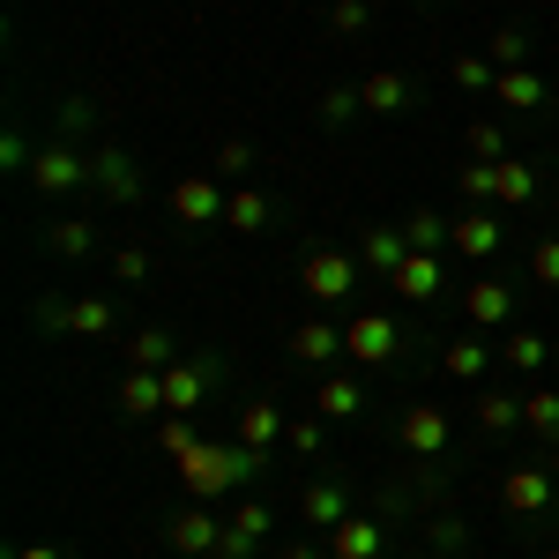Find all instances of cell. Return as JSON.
Wrapping results in <instances>:
<instances>
[{
  "label": "cell",
  "mask_w": 559,
  "mask_h": 559,
  "mask_svg": "<svg viewBox=\"0 0 559 559\" xmlns=\"http://www.w3.org/2000/svg\"><path fill=\"white\" fill-rule=\"evenodd\" d=\"M261 463H269V455L247 448V440H231V448H224V440H194V448L179 455V485H187L194 500H216V492H231V485H254Z\"/></svg>",
  "instance_id": "cell-1"
},
{
  "label": "cell",
  "mask_w": 559,
  "mask_h": 559,
  "mask_svg": "<svg viewBox=\"0 0 559 559\" xmlns=\"http://www.w3.org/2000/svg\"><path fill=\"white\" fill-rule=\"evenodd\" d=\"M358 269H366V261L344 254V247H313V254L299 261V284H306L313 306H344L350 292H358Z\"/></svg>",
  "instance_id": "cell-2"
},
{
  "label": "cell",
  "mask_w": 559,
  "mask_h": 559,
  "mask_svg": "<svg viewBox=\"0 0 559 559\" xmlns=\"http://www.w3.org/2000/svg\"><path fill=\"white\" fill-rule=\"evenodd\" d=\"M216 381H224V358H216V350H202V358H173V366H165V411H202Z\"/></svg>",
  "instance_id": "cell-3"
},
{
  "label": "cell",
  "mask_w": 559,
  "mask_h": 559,
  "mask_svg": "<svg viewBox=\"0 0 559 559\" xmlns=\"http://www.w3.org/2000/svg\"><path fill=\"white\" fill-rule=\"evenodd\" d=\"M500 500H508V515L545 522V515L559 508V477H552V471H537V463H522V471L500 477Z\"/></svg>",
  "instance_id": "cell-4"
},
{
  "label": "cell",
  "mask_w": 559,
  "mask_h": 559,
  "mask_svg": "<svg viewBox=\"0 0 559 559\" xmlns=\"http://www.w3.org/2000/svg\"><path fill=\"white\" fill-rule=\"evenodd\" d=\"M395 440H403L411 455L440 463V455H448V440H455V426H448V411H440V403H411V411L395 418Z\"/></svg>",
  "instance_id": "cell-5"
},
{
  "label": "cell",
  "mask_w": 559,
  "mask_h": 559,
  "mask_svg": "<svg viewBox=\"0 0 559 559\" xmlns=\"http://www.w3.org/2000/svg\"><path fill=\"white\" fill-rule=\"evenodd\" d=\"M224 210H231V194H224V179L216 173H194L173 187V216L179 224H224Z\"/></svg>",
  "instance_id": "cell-6"
},
{
  "label": "cell",
  "mask_w": 559,
  "mask_h": 559,
  "mask_svg": "<svg viewBox=\"0 0 559 559\" xmlns=\"http://www.w3.org/2000/svg\"><path fill=\"white\" fill-rule=\"evenodd\" d=\"M31 187L38 194H68V187H90V157H75L68 142H45L31 157Z\"/></svg>",
  "instance_id": "cell-7"
},
{
  "label": "cell",
  "mask_w": 559,
  "mask_h": 559,
  "mask_svg": "<svg viewBox=\"0 0 559 559\" xmlns=\"http://www.w3.org/2000/svg\"><path fill=\"white\" fill-rule=\"evenodd\" d=\"M463 313H471L477 329H508L515 321V276H477V284H463Z\"/></svg>",
  "instance_id": "cell-8"
},
{
  "label": "cell",
  "mask_w": 559,
  "mask_h": 559,
  "mask_svg": "<svg viewBox=\"0 0 559 559\" xmlns=\"http://www.w3.org/2000/svg\"><path fill=\"white\" fill-rule=\"evenodd\" d=\"M395 344H403V336H395V321H388V313H358V321L344 329V358H358V366H388Z\"/></svg>",
  "instance_id": "cell-9"
},
{
  "label": "cell",
  "mask_w": 559,
  "mask_h": 559,
  "mask_svg": "<svg viewBox=\"0 0 559 559\" xmlns=\"http://www.w3.org/2000/svg\"><path fill=\"white\" fill-rule=\"evenodd\" d=\"M90 187H97L105 202H134V194H142V173H134L128 150H97V157H90Z\"/></svg>",
  "instance_id": "cell-10"
},
{
  "label": "cell",
  "mask_w": 559,
  "mask_h": 559,
  "mask_svg": "<svg viewBox=\"0 0 559 559\" xmlns=\"http://www.w3.org/2000/svg\"><path fill=\"white\" fill-rule=\"evenodd\" d=\"M216 537H224V522L210 515V508H179L173 522H165V545H173V552H216Z\"/></svg>",
  "instance_id": "cell-11"
},
{
  "label": "cell",
  "mask_w": 559,
  "mask_h": 559,
  "mask_svg": "<svg viewBox=\"0 0 559 559\" xmlns=\"http://www.w3.org/2000/svg\"><path fill=\"white\" fill-rule=\"evenodd\" d=\"M284 344H292L299 366H329V358H344V329H336V321H299Z\"/></svg>",
  "instance_id": "cell-12"
},
{
  "label": "cell",
  "mask_w": 559,
  "mask_h": 559,
  "mask_svg": "<svg viewBox=\"0 0 559 559\" xmlns=\"http://www.w3.org/2000/svg\"><path fill=\"white\" fill-rule=\"evenodd\" d=\"M492 202H500V210H530V202H537V165L500 157V165H492Z\"/></svg>",
  "instance_id": "cell-13"
},
{
  "label": "cell",
  "mask_w": 559,
  "mask_h": 559,
  "mask_svg": "<svg viewBox=\"0 0 559 559\" xmlns=\"http://www.w3.org/2000/svg\"><path fill=\"white\" fill-rule=\"evenodd\" d=\"M403 254H411V239H403L395 224H366V231H358V261H366L373 276H395V261H403Z\"/></svg>",
  "instance_id": "cell-14"
},
{
  "label": "cell",
  "mask_w": 559,
  "mask_h": 559,
  "mask_svg": "<svg viewBox=\"0 0 559 559\" xmlns=\"http://www.w3.org/2000/svg\"><path fill=\"white\" fill-rule=\"evenodd\" d=\"M388 284H395L403 299H440V284H448V276H440V254H403Z\"/></svg>",
  "instance_id": "cell-15"
},
{
  "label": "cell",
  "mask_w": 559,
  "mask_h": 559,
  "mask_svg": "<svg viewBox=\"0 0 559 559\" xmlns=\"http://www.w3.org/2000/svg\"><path fill=\"white\" fill-rule=\"evenodd\" d=\"M299 515H306V522H321V530H336V522H350L344 485H336V477H313V485L299 492Z\"/></svg>",
  "instance_id": "cell-16"
},
{
  "label": "cell",
  "mask_w": 559,
  "mask_h": 559,
  "mask_svg": "<svg viewBox=\"0 0 559 559\" xmlns=\"http://www.w3.org/2000/svg\"><path fill=\"white\" fill-rule=\"evenodd\" d=\"M500 247V210H471V216H455V254L463 261H485Z\"/></svg>",
  "instance_id": "cell-17"
},
{
  "label": "cell",
  "mask_w": 559,
  "mask_h": 559,
  "mask_svg": "<svg viewBox=\"0 0 559 559\" xmlns=\"http://www.w3.org/2000/svg\"><path fill=\"white\" fill-rule=\"evenodd\" d=\"M492 105H508V112H537V105H545V75H530V68H500Z\"/></svg>",
  "instance_id": "cell-18"
},
{
  "label": "cell",
  "mask_w": 559,
  "mask_h": 559,
  "mask_svg": "<svg viewBox=\"0 0 559 559\" xmlns=\"http://www.w3.org/2000/svg\"><path fill=\"white\" fill-rule=\"evenodd\" d=\"M381 552H388V530H381V522H366V515L336 522V559H381Z\"/></svg>",
  "instance_id": "cell-19"
},
{
  "label": "cell",
  "mask_w": 559,
  "mask_h": 559,
  "mask_svg": "<svg viewBox=\"0 0 559 559\" xmlns=\"http://www.w3.org/2000/svg\"><path fill=\"white\" fill-rule=\"evenodd\" d=\"M120 411H128V418L165 411V373H142V366H128V381H120Z\"/></svg>",
  "instance_id": "cell-20"
},
{
  "label": "cell",
  "mask_w": 559,
  "mask_h": 559,
  "mask_svg": "<svg viewBox=\"0 0 559 559\" xmlns=\"http://www.w3.org/2000/svg\"><path fill=\"white\" fill-rule=\"evenodd\" d=\"M477 426L492 432V440H500V432H522V395H508V388H485V395H477Z\"/></svg>",
  "instance_id": "cell-21"
},
{
  "label": "cell",
  "mask_w": 559,
  "mask_h": 559,
  "mask_svg": "<svg viewBox=\"0 0 559 559\" xmlns=\"http://www.w3.org/2000/svg\"><path fill=\"white\" fill-rule=\"evenodd\" d=\"M313 411H321V418H358V411H366V388L350 381V373H336V381L313 388Z\"/></svg>",
  "instance_id": "cell-22"
},
{
  "label": "cell",
  "mask_w": 559,
  "mask_h": 559,
  "mask_svg": "<svg viewBox=\"0 0 559 559\" xmlns=\"http://www.w3.org/2000/svg\"><path fill=\"white\" fill-rule=\"evenodd\" d=\"M276 432H292L276 403H239V440H247V448H261V455H269V440H276Z\"/></svg>",
  "instance_id": "cell-23"
},
{
  "label": "cell",
  "mask_w": 559,
  "mask_h": 559,
  "mask_svg": "<svg viewBox=\"0 0 559 559\" xmlns=\"http://www.w3.org/2000/svg\"><path fill=\"white\" fill-rule=\"evenodd\" d=\"M97 247V231H90V216H60V224H45V254H60V261H75Z\"/></svg>",
  "instance_id": "cell-24"
},
{
  "label": "cell",
  "mask_w": 559,
  "mask_h": 559,
  "mask_svg": "<svg viewBox=\"0 0 559 559\" xmlns=\"http://www.w3.org/2000/svg\"><path fill=\"white\" fill-rule=\"evenodd\" d=\"M545 358H552V350H545L537 329H508V336H500V366H515V373H537Z\"/></svg>",
  "instance_id": "cell-25"
},
{
  "label": "cell",
  "mask_w": 559,
  "mask_h": 559,
  "mask_svg": "<svg viewBox=\"0 0 559 559\" xmlns=\"http://www.w3.org/2000/svg\"><path fill=\"white\" fill-rule=\"evenodd\" d=\"M358 97H366V112H403V105H411V83H403L395 68H381V75L358 83Z\"/></svg>",
  "instance_id": "cell-26"
},
{
  "label": "cell",
  "mask_w": 559,
  "mask_h": 559,
  "mask_svg": "<svg viewBox=\"0 0 559 559\" xmlns=\"http://www.w3.org/2000/svg\"><path fill=\"white\" fill-rule=\"evenodd\" d=\"M173 358H179V344L165 336V329H142V336L128 344V366H142V373H165Z\"/></svg>",
  "instance_id": "cell-27"
},
{
  "label": "cell",
  "mask_w": 559,
  "mask_h": 559,
  "mask_svg": "<svg viewBox=\"0 0 559 559\" xmlns=\"http://www.w3.org/2000/svg\"><path fill=\"white\" fill-rule=\"evenodd\" d=\"M522 432H537V440H559V388H537V395H522Z\"/></svg>",
  "instance_id": "cell-28"
},
{
  "label": "cell",
  "mask_w": 559,
  "mask_h": 559,
  "mask_svg": "<svg viewBox=\"0 0 559 559\" xmlns=\"http://www.w3.org/2000/svg\"><path fill=\"white\" fill-rule=\"evenodd\" d=\"M403 239H411V254H440V247H455V224L448 216H411Z\"/></svg>",
  "instance_id": "cell-29"
},
{
  "label": "cell",
  "mask_w": 559,
  "mask_h": 559,
  "mask_svg": "<svg viewBox=\"0 0 559 559\" xmlns=\"http://www.w3.org/2000/svg\"><path fill=\"white\" fill-rule=\"evenodd\" d=\"M68 329H75V336H112V299H75Z\"/></svg>",
  "instance_id": "cell-30"
},
{
  "label": "cell",
  "mask_w": 559,
  "mask_h": 559,
  "mask_svg": "<svg viewBox=\"0 0 559 559\" xmlns=\"http://www.w3.org/2000/svg\"><path fill=\"white\" fill-rule=\"evenodd\" d=\"M440 366H448L455 381H477V373L492 366V350H485V344H448V350H440Z\"/></svg>",
  "instance_id": "cell-31"
},
{
  "label": "cell",
  "mask_w": 559,
  "mask_h": 559,
  "mask_svg": "<svg viewBox=\"0 0 559 559\" xmlns=\"http://www.w3.org/2000/svg\"><path fill=\"white\" fill-rule=\"evenodd\" d=\"M224 224H231V231H269V194H231Z\"/></svg>",
  "instance_id": "cell-32"
},
{
  "label": "cell",
  "mask_w": 559,
  "mask_h": 559,
  "mask_svg": "<svg viewBox=\"0 0 559 559\" xmlns=\"http://www.w3.org/2000/svg\"><path fill=\"white\" fill-rule=\"evenodd\" d=\"M530 284H545V292H559V231H545V239L530 247Z\"/></svg>",
  "instance_id": "cell-33"
},
{
  "label": "cell",
  "mask_w": 559,
  "mask_h": 559,
  "mask_svg": "<svg viewBox=\"0 0 559 559\" xmlns=\"http://www.w3.org/2000/svg\"><path fill=\"white\" fill-rule=\"evenodd\" d=\"M522 52H530V38H522L515 23H508V31H492V38H485V60H492V68H515Z\"/></svg>",
  "instance_id": "cell-34"
},
{
  "label": "cell",
  "mask_w": 559,
  "mask_h": 559,
  "mask_svg": "<svg viewBox=\"0 0 559 559\" xmlns=\"http://www.w3.org/2000/svg\"><path fill=\"white\" fill-rule=\"evenodd\" d=\"M350 112H366V97H358V90H350V83H336V90H329V97H321V120H329V128H344Z\"/></svg>",
  "instance_id": "cell-35"
},
{
  "label": "cell",
  "mask_w": 559,
  "mask_h": 559,
  "mask_svg": "<svg viewBox=\"0 0 559 559\" xmlns=\"http://www.w3.org/2000/svg\"><path fill=\"white\" fill-rule=\"evenodd\" d=\"M471 157H477V165H500V157H508V134L492 128V120H477V128H471Z\"/></svg>",
  "instance_id": "cell-36"
},
{
  "label": "cell",
  "mask_w": 559,
  "mask_h": 559,
  "mask_svg": "<svg viewBox=\"0 0 559 559\" xmlns=\"http://www.w3.org/2000/svg\"><path fill=\"white\" fill-rule=\"evenodd\" d=\"M455 83H463V90H492V83H500V68H492L485 52H463V60H455Z\"/></svg>",
  "instance_id": "cell-37"
},
{
  "label": "cell",
  "mask_w": 559,
  "mask_h": 559,
  "mask_svg": "<svg viewBox=\"0 0 559 559\" xmlns=\"http://www.w3.org/2000/svg\"><path fill=\"white\" fill-rule=\"evenodd\" d=\"M269 522H276V515H269L261 500H247V508L231 515V530H239V537H254V545H261V537H269Z\"/></svg>",
  "instance_id": "cell-38"
},
{
  "label": "cell",
  "mask_w": 559,
  "mask_h": 559,
  "mask_svg": "<svg viewBox=\"0 0 559 559\" xmlns=\"http://www.w3.org/2000/svg\"><path fill=\"white\" fill-rule=\"evenodd\" d=\"M112 276H120V284H142V276H150V254H142V247H120V254H112Z\"/></svg>",
  "instance_id": "cell-39"
},
{
  "label": "cell",
  "mask_w": 559,
  "mask_h": 559,
  "mask_svg": "<svg viewBox=\"0 0 559 559\" xmlns=\"http://www.w3.org/2000/svg\"><path fill=\"white\" fill-rule=\"evenodd\" d=\"M247 165H254V150H247V142H224V150H216V179H239Z\"/></svg>",
  "instance_id": "cell-40"
},
{
  "label": "cell",
  "mask_w": 559,
  "mask_h": 559,
  "mask_svg": "<svg viewBox=\"0 0 559 559\" xmlns=\"http://www.w3.org/2000/svg\"><path fill=\"white\" fill-rule=\"evenodd\" d=\"M31 313H38V329H68V313H75V306L60 299V292H45V299L31 306Z\"/></svg>",
  "instance_id": "cell-41"
},
{
  "label": "cell",
  "mask_w": 559,
  "mask_h": 559,
  "mask_svg": "<svg viewBox=\"0 0 559 559\" xmlns=\"http://www.w3.org/2000/svg\"><path fill=\"white\" fill-rule=\"evenodd\" d=\"M463 194L485 210V202H492V165H463Z\"/></svg>",
  "instance_id": "cell-42"
},
{
  "label": "cell",
  "mask_w": 559,
  "mask_h": 559,
  "mask_svg": "<svg viewBox=\"0 0 559 559\" xmlns=\"http://www.w3.org/2000/svg\"><path fill=\"white\" fill-rule=\"evenodd\" d=\"M329 23H336V31H366V0H336V15H329Z\"/></svg>",
  "instance_id": "cell-43"
},
{
  "label": "cell",
  "mask_w": 559,
  "mask_h": 559,
  "mask_svg": "<svg viewBox=\"0 0 559 559\" xmlns=\"http://www.w3.org/2000/svg\"><path fill=\"white\" fill-rule=\"evenodd\" d=\"M0 165H8V173H31V142L8 134V142H0Z\"/></svg>",
  "instance_id": "cell-44"
},
{
  "label": "cell",
  "mask_w": 559,
  "mask_h": 559,
  "mask_svg": "<svg viewBox=\"0 0 559 559\" xmlns=\"http://www.w3.org/2000/svg\"><path fill=\"white\" fill-rule=\"evenodd\" d=\"M432 545H440V552H463V545H471V530H455V522H440V530H432Z\"/></svg>",
  "instance_id": "cell-45"
},
{
  "label": "cell",
  "mask_w": 559,
  "mask_h": 559,
  "mask_svg": "<svg viewBox=\"0 0 559 559\" xmlns=\"http://www.w3.org/2000/svg\"><path fill=\"white\" fill-rule=\"evenodd\" d=\"M284 440H292V448H299V455H313V448H321V426H313V418H306V426H292V432H284Z\"/></svg>",
  "instance_id": "cell-46"
},
{
  "label": "cell",
  "mask_w": 559,
  "mask_h": 559,
  "mask_svg": "<svg viewBox=\"0 0 559 559\" xmlns=\"http://www.w3.org/2000/svg\"><path fill=\"white\" fill-rule=\"evenodd\" d=\"M8 559H68V552H60V545H15Z\"/></svg>",
  "instance_id": "cell-47"
},
{
  "label": "cell",
  "mask_w": 559,
  "mask_h": 559,
  "mask_svg": "<svg viewBox=\"0 0 559 559\" xmlns=\"http://www.w3.org/2000/svg\"><path fill=\"white\" fill-rule=\"evenodd\" d=\"M545 471H552V477H559V440H552V463H545Z\"/></svg>",
  "instance_id": "cell-48"
},
{
  "label": "cell",
  "mask_w": 559,
  "mask_h": 559,
  "mask_svg": "<svg viewBox=\"0 0 559 559\" xmlns=\"http://www.w3.org/2000/svg\"><path fill=\"white\" fill-rule=\"evenodd\" d=\"M552 224H559V202H552Z\"/></svg>",
  "instance_id": "cell-49"
},
{
  "label": "cell",
  "mask_w": 559,
  "mask_h": 559,
  "mask_svg": "<svg viewBox=\"0 0 559 559\" xmlns=\"http://www.w3.org/2000/svg\"><path fill=\"white\" fill-rule=\"evenodd\" d=\"M545 559H559V545H552V552H545Z\"/></svg>",
  "instance_id": "cell-50"
}]
</instances>
